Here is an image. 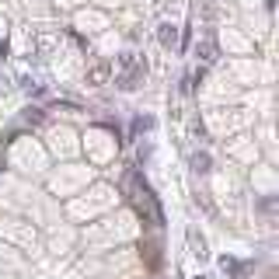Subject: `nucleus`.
<instances>
[{
    "label": "nucleus",
    "mask_w": 279,
    "mask_h": 279,
    "mask_svg": "<svg viewBox=\"0 0 279 279\" xmlns=\"http://www.w3.org/2000/svg\"><path fill=\"white\" fill-rule=\"evenodd\" d=\"M25 119H28V122H42V112H39V108H28Z\"/></svg>",
    "instance_id": "obj_7"
},
{
    "label": "nucleus",
    "mask_w": 279,
    "mask_h": 279,
    "mask_svg": "<svg viewBox=\"0 0 279 279\" xmlns=\"http://www.w3.org/2000/svg\"><path fill=\"white\" fill-rule=\"evenodd\" d=\"M196 53H203V60H206V63L216 60V46H213V42H203V49H196Z\"/></svg>",
    "instance_id": "obj_6"
},
{
    "label": "nucleus",
    "mask_w": 279,
    "mask_h": 279,
    "mask_svg": "<svg viewBox=\"0 0 279 279\" xmlns=\"http://www.w3.org/2000/svg\"><path fill=\"white\" fill-rule=\"evenodd\" d=\"M220 269H223L227 276H234V279H241L244 272H248V265H244V262H234V258H220Z\"/></svg>",
    "instance_id": "obj_4"
},
{
    "label": "nucleus",
    "mask_w": 279,
    "mask_h": 279,
    "mask_svg": "<svg viewBox=\"0 0 279 279\" xmlns=\"http://www.w3.org/2000/svg\"><path fill=\"white\" fill-rule=\"evenodd\" d=\"M196 279H206V276H196Z\"/></svg>",
    "instance_id": "obj_8"
},
{
    "label": "nucleus",
    "mask_w": 279,
    "mask_h": 279,
    "mask_svg": "<svg viewBox=\"0 0 279 279\" xmlns=\"http://www.w3.org/2000/svg\"><path fill=\"white\" fill-rule=\"evenodd\" d=\"M192 171H196V175H209V171H213V157H209L206 150L192 154Z\"/></svg>",
    "instance_id": "obj_3"
},
{
    "label": "nucleus",
    "mask_w": 279,
    "mask_h": 279,
    "mask_svg": "<svg viewBox=\"0 0 279 279\" xmlns=\"http://www.w3.org/2000/svg\"><path fill=\"white\" fill-rule=\"evenodd\" d=\"M157 42H161V49H175L178 46V25H171V21H161L157 25Z\"/></svg>",
    "instance_id": "obj_2"
},
{
    "label": "nucleus",
    "mask_w": 279,
    "mask_h": 279,
    "mask_svg": "<svg viewBox=\"0 0 279 279\" xmlns=\"http://www.w3.org/2000/svg\"><path fill=\"white\" fill-rule=\"evenodd\" d=\"M119 67H122V73L115 77V84H119L122 91H136L140 80L147 77V63H140V60H133V53H126V56L119 60Z\"/></svg>",
    "instance_id": "obj_1"
},
{
    "label": "nucleus",
    "mask_w": 279,
    "mask_h": 279,
    "mask_svg": "<svg viewBox=\"0 0 279 279\" xmlns=\"http://www.w3.org/2000/svg\"><path fill=\"white\" fill-rule=\"evenodd\" d=\"M189 244H192V255L196 258H206V241H203V234H196V227L189 230Z\"/></svg>",
    "instance_id": "obj_5"
}]
</instances>
